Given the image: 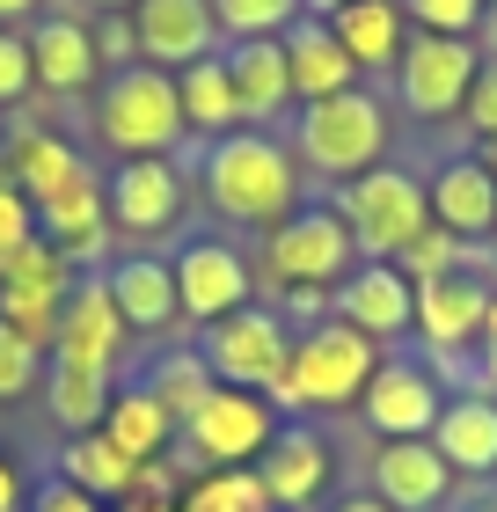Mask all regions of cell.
<instances>
[{"label": "cell", "mask_w": 497, "mask_h": 512, "mask_svg": "<svg viewBox=\"0 0 497 512\" xmlns=\"http://www.w3.org/2000/svg\"><path fill=\"white\" fill-rule=\"evenodd\" d=\"M176 308L183 322H198V330H212V322H227L234 308H249V264H242V249L220 242V235H198V242H183L176 249Z\"/></svg>", "instance_id": "7c38bea8"}, {"label": "cell", "mask_w": 497, "mask_h": 512, "mask_svg": "<svg viewBox=\"0 0 497 512\" xmlns=\"http://www.w3.org/2000/svg\"><path fill=\"white\" fill-rule=\"evenodd\" d=\"M66 293H74V264L44 242V235H30L15 256H0V322L8 330H22L44 352L52 344V330H59V308H66Z\"/></svg>", "instance_id": "9c48e42d"}, {"label": "cell", "mask_w": 497, "mask_h": 512, "mask_svg": "<svg viewBox=\"0 0 497 512\" xmlns=\"http://www.w3.org/2000/svg\"><path fill=\"white\" fill-rule=\"evenodd\" d=\"M278 44H286V66H293V103H322V96L359 88V66H351V52L337 44V30L322 15H300Z\"/></svg>", "instance_id": "d4e9b609"}, {"label": "cell", "mask_w": 497, "mask_h": 512, "mask_svg": "<svg viewBox=\"0 0 497 512\" xmlns=\"http://www.w3.org/2000/svg\"><path fill=\"white\" fill-rule=\"evenodd\" d=\"M264 271L293 293H337L359 271V242H351L337 205H300L264 235Z\"/></svg>", "instance_id": "8992f818"}, {"label": "cell", "mask_w": 497, "mask_h": 512, "mask_svg": "<svg viewBox=\"0 0 497 512\" xmlns=\"http://www.w3.org/2000/svg\"><path fill=\"white\" fill-rule=\"evenodd\" d=\"M468 264H483V256H476V242L446 235V227H424V235L395 256V271L410 278V286H424V278H446V271H468Z\"/></svg>", "instance_id": "e575fe53"}, {"label": "cell", "mask_w": 497, "mask_h": 512, "mask_svg": "<svg viewBox=\"0 0 497 512\" xmlns=\"http://www.w3.org/2000/svg\"><path fill=\"white\" fill-rule=\"evenodd\" d=\"M110 235H169L183 220V169L169 154H139L110 176Z\"/></svg>", "instance_id": "9a60e30c"}, {"label": "cell", "mask_w": 497, "mask_h": 512, "mask_svg": "<svg viewBox=\"0 0 497 512\" xmlns=\"http://www.w3.org/2000/svg\"><path fill=\"white\" fill-rule=\"evenodd\" d=\"M37 381H44V352H37L22 330H8V322H0V403H22Z\"/></svg>", "instance_id": "8d00e7d4"}, {"label": "cell", "mask_w": 497, "mask_h": 512, "mask_svg": "<svg viewBox=\"0 0 497 512\" xmlns=\"http://www.w3.org/2000/svg\"><path fill=\"white\" fill-rule=\"evenodd\" d=\"M30 66H37V88L44 96H88L103 74L96 59V37H88L81 15H44L30 30Z\"/></svg>", "instance_id": "44dd1931"}, {"label": "cell", "mask_w": 497, "mask_h": 512, "mask_svg": "<svg viewBox=\"0 0 497 512\" xmlns=\"http://www.w3.org/2000/svg\"><path fill=\"white\" fill-rule=\"evenodd\" d=\"M373 498L395 512H439L454 498V469L432 439H381L373 454Z\"/></svg>", "instance_id": "d6986e66"}, {"label": "cell", "mask_w": 497, "mask_h": 512, "mask_svg": "<svg viewBox=\"0 0 497 512\" xmlns=\"http://www.w3.org/2000/svg\"><path fill=\"white\" fill-rule=\"evenodd\" d=\"M176 103H183V125H191V132L205 139V147L249 125V118H242V96H234V81H227V59H220V52L176 74Z\"/></svg>", "instance_id": "f1b7e54d"}, {"label": "cell", "mask_w": 497, "mask_h": 512, "mask_svg": "<svg viewBox=\"0 0 497 512\" xmlns=\"http://www.w3.org/2000/svg\"><path fill=\"white\" fill-rule=\"evenodd\" d=\"M293 161L322 183H351L388 161V103L373 88H344V96L300 103L293 110Z\"/></svg>", "instance_id": "7a4b0ae2"}, {"label": "cell", "mask_w": 497, "mask_h": 512, "mask_svg": "<svg viewBox=\"0 0 497 512\" xmlns=\"http://www.w3.org/2000/svg\"><path fill=\"white\" fill-rule=\"evenodd\" d=\"M30 235H37V205L22 198L8 176H0V256H15V249L30 242Z\"/></svg>", "instance_id": "b9f144b4"}, {"label": "cell", "mask_w": 497, "mask_h": 512, "mask_svg": "<svg viewBox=\"0 0 497 512\" xmlns=\"http://www.w3.org/2000/svg\"><path fill=\"white\" fill-rule=\"evenodd\" d=\"M88 37H96V59L110 66H139V30H132V15H96L88 22Z\"/></svg>", "instance_id": "f35d334b"}, {"label": "cell", "mask_w": 497, "mask_h": 512, "mask_svg": "<svg viewBox=\"0 0 497 512\" xmlns=\"http://www.w3.org/2000/svg\"><path fill=\"white\" fill-rule=\"evenodd\" d=\"M432 447L446 454L454 476H497V395L490 388L446 395V410L432 425Z\"/></svg>", "instance_id": "7402d4cb"}, {"label": "cell", "mask_w": 497, "mask_h": 512, "mask_svg": "<svg viewBox=\"0 0 497 512\" xmlns=\"http://www.w3.org/2000/svg\"><path fill=\"white\" fill-rule=\"evenodd\" d=\"M476 154H483V169L497 176V139H483V147H476Z\"/></svg>", "instance_id": "816d5d0a"}, {"label": "cell", "mask_w": 497, "mask_h": 512, "mask_svg": "<svg viewBox=\"0 0 497 512\" xmlns=\"http://www.w3.org/2000/svg\"><path fill=\"white\" fill-rule=\"evenodd\" d=\"M227 81H234V96H242V118L264 132L278 110H293V66H286V44L278 37H242V44H227Z\"/></svg>", "instance_id": "cb8c5ba5"}, {"label": "cell", "mask_w": 497, "mask_h": 512, "mask_svg": "<svg viewBox=\"0 0 497 512\" xmlns=\"http://www.w3.org/2000/svg\"><path fill=\"white\" fill-rule=\"evenodd\" d=\"M359 410L381 439H432L439 410H446V388H439L432 366H417V359H381L366 395H359Z\"/></svg>", "instance_id": "4fadbf2b"}, {"label": "cell", "mask_w": 497, "mask_h": 512, "mask_svg": "<svg viewBox=\"0 0 497 512\" xmlns=\"http://www.w3.org/2000/svg\"><path fill=\"white\" fill-rule=\"evenodd\" d=\"M0 176L15 183L30 205H44V198H59L74 176H88V161L66 147L59 132H37V125H22L15 139H8V154H0Z\"/></svg>", "instance_id": "83f0119b"}, {"label": "cell", "mask_w": 497, "mask_h": 512, "mask_svg": "<svg viewBox=\"0 0 497 512\" xmlns=\"http://www.w3.org/2000/svg\"><path fill=\"white\" fill-rule=\"evenodd\" d=\"M81 8H88V15H132L139 0H81Z\"/></svg>", "instance_id": "681fc988"}, {"label": "cell", "mask_w": 497, "mask_h": 512, "mask_svg": "<svg viewBox=\"0 0 497 512\" xmlns=\"http://www.w3.org/2000/svg\"><path fill=\"white\" fill-rule=\"evenodd\" d=\"M373 366H381V344L329 315L307 337H293V366H286V381H278L264 403H278V410H337V403H359L366 381H373Z\"/></svg>", "instance_id": "3957f363"}, {"label": "cell", "mask_w": 497, "mask_h": 512, "mask_svg": "<svg viewBox=\"0 0 497 512\" xmlns=\"http://www.w3.org/2000/svg\"><path fill=\"white\" fill-rule=\"evenodd\" d=\"M212 22H220V37H286L300 22V0H212Z\"/></svg>", "instance_id": "d590c367"}, {"label": "cell", "mask_w": 497, "mask_h": 512, "mask_svg": "<svg viewBox=\"0 0 497 512\" xmlns=\"http://www.w3.org/2000/svg\"><path fill=\"white\" fill-rule=\"evenodd\" d=\"M490 242H497V235H490Z\"/></svg>", "instance_id": "db71d44e"}, {"label": "cell", "mask_w": 497, "mask_h": 512, "mask_svg": "<svg viewBox=\"0 0 497 512\" xmlns=\"http://www.w3.org/2000/svg\"><path fill=\"white\" fill-rule=\"evenodd\" d=\"M424 205H432V227H446V235H461V242L497 235V176L483 169V154L439 161L432 183H424Z\"/></svg>", "instance_id": "ac0fdd59"}, {"label": "cell", "mask_w": 497, "mask_h": 512, "mask_svg": "<svg viewBox=\"0 0 497 512\" xmlns=\"http://www.w3.org/2000/svg\"><path fill=\"white\" fill-rule=\"evenodd\" d=\"M337 213L351 227V242H359V264H395V256L432 227L424 176L388 169V161L366 169V176H351V183H337Z\"/></svg>", "instance_id": "277c9868"}, {"label": "cell", "mask_w": 497, "mask_h": 512, "mask_svg": "<svg viewBox=\"0 0 497 512\" xmlns=\"http://www.w3.org/2000/svg\"><path fill=\"white\" fill-rule=\"evenodd\" d=\"M329 30H337L359 74H395L402 44H410V15H402V0H344L329 15Z\"/></svg>", "instance_id": "484cf974"}, {"label": "cell", "mask_w": 497, "mask_h": 512, "mask_svg": "<svg viewBox=\"0 0 497 512\" xmlns=\"http://www.w3.org/2000/svg\"><path fill=\"white\" fill-rule=\"evenodd\" d=\"M22 505H30V512H103L96 498L81 491V483H66V476H44V483H37V491L22 498Z\"/></svg>", "instance_id": "7bdbcfd3"}, {"label": "cell", "mask_w": 497, "mask_h": 512, "mask_svg": "<svg viewBox=\"0 0 497 512\" xmlns=\"http://www.w3.org/2000/svg\"><path fill=\"white\" fill-rule=\"evenodd\" d=\"M271 439H278V410L249 388H212L198 403V417L183 425V447H191L205 469H256V454H264Z\"/></svg>", "instance_id": "8fae6325"}, {"label": "cell", "mask_w": 497, "mask_h": 512, "mask_svg": "<svg viewBox=\"0 0 497 512\" xmlns=\"http://www.w3.org/2000/svg\"><path fill=\"white\" fill-rule=\"evenodd\" d=\"M476 388L497 395V300H490V322H483V337H476Z\"/></svg>", "instance_id": "ee69618b"}, {"label": "cell", "mask_w": 497, "mask_h": 512, "mask_svg": "<svg viewBox=\"0 0 497 512\" xmlns=\"http://www.w3.org/2000/svg\"><path fill=\"white\" fill-rule=\"evenodd\" d=\"M110 374H88V366H59L52 359V374H44V410H52V425L66 439H81V432H103V410H110Z\"/></svg>", "instance_id": "4dcf8cb0"}, {"label": "cell", "mask_w": 497, "mask_h": 512, "mask_svg": "<svg viewBox=\"0 0 497 512\" xmlns=\"http://www.w3.org/2000/svg\"><path fill=\"white\" fill-rule=\"evenodd\" d=\"M476 52L497 59V0H483V22H476Z\"/></svg>", "instance_id": "bcb514c9"}, {"label": "cell", "mask_w": 497, "mask_h": 512, "mask_svg": "<svg viewBox=\"0 0 497 512\" xmlns=\"http://www.w3.org/2000/svg\"><path fill=\"white\" fill-rule=\"evenodd\" d=\"M183 512H278V505L256 469H205V483L183 498Z\"/></svg>", "instance_id": "836d02e7"}, {"label": "cell", "mask_w": 497, "mask_h": 512, "mask_svg": "<svg viewBox=\"0 0 497 512\" xmlns=\"http://www.w3.org/2000/svg\"><path fill=\"white\" fill-rule=\"evenodd\" d=\"M337 8H344V0H300V15H322V22L337 15Z\"/></svg>", "instance_id": "f907efd6"}, {"label": "cell", "mask_w": 497, "mask_h": 512, "mask_svg": "<svg viewBox=\"0 0 497 512\" xmlns=\"http://www.w3.org/2000/svg\"><path fill=\"white\" fill-rule=\"evenodd\" d=\"M132 30H139V66H161V74H183V66L212 59V44H220L212 0H139Z\"/></svg>", "instance_id": "2e32d148"}, {"label": "cell", "mask_w": 497, "mask_h": 512, "mask_svg": "<svg viewBox=\"0 0 497 512\" xmlns=\"http://www.w3.org/2000/svg\"><path fill=\"white\" fill-rule=\"evenodd\" d=\"M205 366H212V381L220 388H249V395H271L278 381H286V366H293V337H286V322H278L271 308H234L227 322H212L205 330Z\"/></svg>", "instance_id": "ba28073f"}, {"label": "cell", "mask_w": 497, "mask_h": 512, "mask_svg": "<svg viewBox=\"0 0 497 512\" xmlns=\"http://www.w3.org/2000/svg\"><path fill=\"white\" fill-rule=\"evenodd\" d=\"M103 286L117 300V315H125V330H169V322H183L176 271L161 264V256H117V264L103 271Z\"/></svg>", "instance_id": "4316f807"}, {"label": "cell", "mask_w": 497, "mask_h": 512, "mask_svg": "<svg viewBox=\"0 0 497 512\" xmlns=\"http://www.w3.org/2000/svg\"><path fill=\"white\" fill-rule=\"evenodd\" d=\"M337 512H395V505H381L373 491H359V498H337Z\"/></svg>", "instance_id": "7dc6e473"}, {"label": "cell", "mask_w": 497, "mask_h": 512, "mask_svg": "<svg viewBox=\"0 0 497 512\" xmlns=\"http://www.w3.org/2000/svg\"><path fill=\"white\" fill-rule=\"evenodd\" d=\"M329 308H337V322H351V330L373 337V344H395V337L417 330V286L395 264H359L329 293Z\"/></svg>", "instance_id": "e0dca14e"}, {"label": "cell", "mask_w": 497, "mask_h": 512, "mask_svg": "<svg viewBox=\"0 0 497 512\" xmlns=\"http://www.w3.org/2000/svg\"><path fill=\"white\" fill-rule=\"evenodd\" d=\"M256 476H264L278 512H307L329 491V439L307 432V425H278V439L256 454Z\"/></svg>", "instance_id": "ffe728a7"}, {"label": "cell", "mask_w": 497, "mask_h": 512, "mask_svg": "<svg viewBox=\"0 0 497 512\" xmlns=\"http://www.w3.org/2000/svg\"><path fill=\"white\" fill-rule=\"evenodd\" d=\"M22 498H30V491H22V469L0 454V512H22Z\"/></svg>", "instance_id": "f6af8a7d"}, {"label": "cell", "mask_w": 497, "mask_h": 512, "mask_svg": "<svg viewBox=\"0 0 497 512\" xmlns=\"http://www.w3.org/2000/svg\"><path fill=\"white\" fill-rule=\"evenodd\" d=\"M402 15H410V30H424V37H476L483 0H402Z\"/></svg>", "instance_id": "74e56055"}, {"label": "cell", "mask_w": 497, "mask_h": 512, "mask_svg": "<svg viewBox=\"0 0 497 512\" xmlns=\"http://www.w3.org/2000/svg\"><path fill=\"white\" fill-rule=\"evenodd\" d=\"M139 469H147V461H132L110 432H81V439H66V447H59V476L81 483L96 505H117L139 483Z\"/></svg>", "instance_id": "f546056e"}, {"label": "cell", "mask_w": 497, "mask_h": 512, "mask_svg": "<svg viewBox=\"0 0 497 512\" xmlns=\"http://www.w3.org/2000/svg\"><path fill=\"white\" fill-rule=\"evenodd\" d=\"M490 271L468 264V271H446V278H424L417 286V337L432 344V359L446 366V374H461V359L476 352L483 322H490Z\"/></svg>", "instance_id": "30bf717a"}, {"label": "cell", "mask_w": 497, "mask_h": 512, "mask_svg": "<svg viewBox=\"0 0 497 512\" xmlns=\"http://www.w3.org/2000/svg\"><path fill=\"white\" fill-rule=\"evenodd\" d=\"M22 15H37V0H0V30H8V22H22Z\"/></svg>", "instance_id": "c3c4849f"}, {"label": "cell", "mask_w": 497, "mask_h": 512, "mask_svg": "<svg viewBox=\"0 0 497 512\" xmlns=\"http://www.w3.org/2000/svg\"><path fill=\"white\" fill-rule=\"evenodd\" d=\"M96 132L125 161H139V154H176L183 132H191V125H183V103H176V74H161V66H117V74L103 81Z\"/></svg>", "instance_id": "5b68a950"}, {"label": "cell", "mask_w": 497, "mask_h": 512, "mask_svg": "<svg viewBox=\"0 0 497 512\" xmlns=\"http://www.w3.org/2000/svg\"><path fill=\"white\" fill-rule=\"evenodd\" d=\"M139 388H147L154 403H161V410L176 417V432H183V425H191V417H198V403H205V395L220 388V381H212L205 352H161V359H154V374L139 381Z\"/></svg>", "instance_id": "d6a6232c"}, {"label": "cell", "mask_w": 497, "mask_h": 512, "mask_svg": "<svg viewBox=\"0 0 497 512\" xmlns=\"http://www.w3.org/2000/svg\"><path fill=\"white\" fill-rule=\"evenodd\" d=\"M476 512H497V505H476Z\"/></svg>", "instance_id": "f5cc1de1"}, {"label": "cell", "mask_w": 497, "mask_h": 512, "mask_svg": "<svg viewBox=\"0 0 497 512\" xmlns=\"http://www.w3.org/2000/svg\"><path fill=\"white\" fill-rule=\"evenodd\" d=\"M37 88V66H30V37L0 30V103H22Z\"/></svg>", "instance_id": "ab89813d"}, {"label": "cell", "mask_w": 497, "mask_h": 512, "mask_svg": "<svg viewBox=\"0 0 497 512\" xmlns=\"http://www.w3.org/2000/svg\"><path fill=\"white\" fill-rule=\"evenodd\" d=\"M110 198H103V176L88 169V176H74L59 198H44L37 205V235L52 242L66 264H88V256H103V235H110Z\"/></svg>", "instance_id": "603a6c76"}, {"label": "cell", "mask_w": 497, "mask_h": 512, "mask_svg": "<svg viewBox=\"0 0 497 512\" xmlns=\"http://www.w3.org/2000/svg\"><path fill=\"white\" fill-rule=\"evenodd\" d=\"M125 315H117V300L103 286V271L96 278H81L74 293H66V308H59V330H52V359L59 366H88V374H110L117 352H125Z\"/></svg>", "instance_id": "5bb4252c"}, {"label": "cell", "mask_w": 497, "mask_h": 512, "mask_svg": "<svg viewBox=\"0 0 497 512\" xmlns=\"http://www.w3.org/2000/svg\"><path fill=\"white\" fill-rule=\"evenodd\" d=\"M476 37H424L410 30V44H402V59H395V96L402 110H410L417 125H446V118H461V103H468V88H476Z\"/></svg>", "instance_id": "52a82bcc"}, {"label": "cell", "mask_w": 497, "mask_h": 512, "mask_svg": "<svg viewBox=\"0 0 497 512\" xmlns=\"http://www.w3.org/2000/svg\"><path fill=\"white\" fill-rule=\"evenodd\" d=\"M198 183H205V205L234 227H264L271 235L286 213H300V161H293V147H278L256 125L212 139L198 161Z\"/></svg>", "instance_id": "6da1fadb"}, {"label": "cell", "mask_w": 497, "mask_h": 512, "mask_svg": "<svg viewBox=\"0 0 497 512\" xmlns=\"http://www.w3.org/2000/svg\"><path fill=\"white\" fill-rule=\"evenodd\" d=\"M103 432H110L132 461H154V454L176 439V417L161 410L147 388H117V395H110V410H103Z\"/></svg>", "instance_id": "1f68e13d"}, {"label": "cell", "mask_w": 497, "mask_h": 512, "mask_svg": "<svg viewBox=\"0 0 497 512\" xmlns=\"http://www.w3.org/2000/svg\"><path fill=\"white\" fill-rule=\"evenodd\" d=\"M461 125L476 139H497V59L476 66V88H468V103H461Z\"/></svg>", "instance_id": "60d3db41"}]
</instances>
